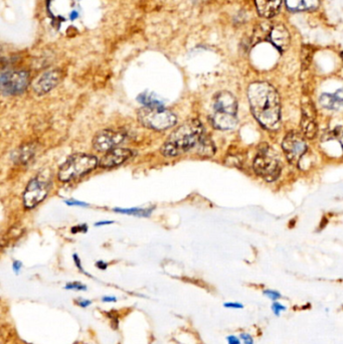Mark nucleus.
I'll return each instance as SVG.
<instances>
[{"instance_id":"obj_26","label":"nucleus","mask_w":343,"mask_h":344,"mask_svg":"<svg viewBox=\"0 0 343 344\" xmlns=\"http://www.w3.org/2000/svg\"><path fill=\"white\" fill-rule=\"evenodd\" d=\"M66 204L68 206H88L87 204H84V202H78V200H66Z\"/></svg>"},{"instance_id":"obj_18","label":"nucleus","mask_w":343,"mask_h":344,"mask_svg":"<svg viewBox=\"0 0 343 344\" xmlns=\"http://www.w3.org/2000/svg\"><path fill=\"white\" fill-rule=\"evenodd\" d=\"M138 102L141 103L144 107L147 108H160L164 107L163 103L159 101L157 98H155L154 95L152 94H147V93H142L138 96L137 98Z\"/></svg>"},{"instance_id":"obj_8","label":"nucleus","mask_w":343,"mask_h":344,"mask_svg":"<svg viewBox=\"0 0 343 344\" xmlns=\"http://www.w3.org/2000/svg\"><path fill=\"white\" fill-rule=\"evenodd\" d=\"M50 192V182L48 180L38 176L32 178L24 192V206L26 208H34L40 204Z\"/></svg>"},{"instance_id":"obj_25","label":"nucleus","mask_w":343,"mask_h":344,"mask_svg":"<svg viewBox=\"0 0 343 344\" xmlns=\"http://www.w3.org/2000/svg\"><path fill=\"white\" fill-rule=\"evenodd\" d=\"M240 337L244 344H254V339L248 333H242Z\"/></svg>"},{"instance_id":"obj_6","label":"nucleus","mask_w":343,"mask_h":344,"mask_svg":"<svg viewBox=\"0 0 343 344\" xmlns=\"http://www.w3.org/2000/svg\"><path fill=\"white\" fill-rule=\"evenodd\" d=\"M138 120L144 127L157 131L169 129L178 122L176 114L164 107H143L138 111Z\"/></svg>"},{"instance_id":"obj_15","label":"nucleus","mask_w":343,"mask_h":344,"mask_svg":"<svg viewBox=\"0 0 343 344\" xmlns=\"http://www.w3.org/2000/svg\"><path fill=\"white\" fill-rule=\"evenodd\" d=\"M314 113H304L302 112V119H301V129L303 135L308 139L315 138L318 128L315 122Z\"/></svg>"},{"instance_id":"obj_30","label":"nucleus","mask_w":343,"mask_h":344,"mask_svg":"<svg viewBox=\"0 0 343 344\" xmlns=\"http://www.w3.org/2000/svg\"><path fill=\"white\" fill-rule=\"evenodd\" d=\"M76 302H78V306H82V307H87V306H89V305L92 303V302L89 301V300H82V299H80V300H78Z\"/></svg>"},{"instance_id":"obj_12","label":"nucleus","mask_w":343,"mask_h":344,"mask_svg":"<svg viewBox=\"0 0 343 344\" xmlns=\"http://www.w3.org/2000/svg\"><path fill=\"white\" fill-rule=\"evenodd\" d=\"M132 156V152L126 148H114L108 151L99 162V165L104 168H111L119 166Z\"/></svg>"},{"instance_id":"obj_29","label":"nucleus","mask_w":343,"mask_h":344,"mask_svg":"<svg viewBox=\"0 0 343 344\" xmlns=\"http://www.w3.org/2000/svg\"><path fill=\"white\" fill-rule=\"evenodd\" d=\"M87 232V226H86L84 224H82V226L72 228V232L76 234V232Z\"/></svg>"},{"instance_id":"obj_4","label":"nucleus","mask_w":343,"mask_h":344,"mask_svg":"<svg viewBox=\"0 0 343 344\" xmlns=\"http://www.w3.org/2000/svg\"><path fill=\"white\" fill-rule=\"evenodd\" d=\"M99 165L96 156L91 154H76L70 156L60 168L58 180L68 182L90 174Z\"/></svg>"},{"instance_id":"obj_13","label":"nucleus","mask_w":343,"mask_h":344,"mask_svg":"<svg viewBox=\"0 0 343 344\" xmlns=\"http://www.w3.org/2000/svg\"><path fill=\"white\" fill-rule=\"evenodd\" d=\"M269 38L271 42L280 50L284 52L290 44V34L288 30L283 24H278L272 28Z\"/></svg>"},{"instance_id":"obj_9","label":"nucleus","mask_w":343,"mask_h":344,"mask_svg":"<svg viewBox=\"0 0 343 344\" xmlns=\"http://www.w3.org/2000/svg\"><path fill=\"white\" fill-rule=\"evenodd\" d=\"M282 147L288 161L292 165H298L307 151V144L302 135L293 131L289 132L284 137Z\"/></svg>"},{"instance_id":"obj_14","label":"nucleus","mask_w":343,"mask_h":344,"mask_svg":"<svg viewBox=\"0 0 343 344\" xmlns=\"http://www.w3.org/2000/svg\"><path fill=\"white\" fill-rule=\"evenodd\" d=\"M282 0H256V6L264 18H273L280 10Z\"/></svg>"},{"instance_id":"obj_24","label":"nucleus","mask_w":343,"mask_h":344,"mask_svg":"<svg viewBox=\"0 0 343 344\" xmlns=\"http://www.w3.org/2000/svg\"><path fill=\"white\" fill-rule=\"evenodd\" d=\"M272 310H273V312L276 315H280V313L282 311L286 310V307L284 305H282L281 303H279V302H274V304L272 305Z\"/></svg>"},{"instance_id":"obj_11","label":"nucleus","mask_w":343,"mask_h":344,"mask_svg":"<svg viewBox=\"0 0 343 344\" xmlns=\"http://www.w3.org/2000/svg\"><path fill=\"white\" fill-rule=\"evenodd\" d=\"M60 72L58 70H52L44 72L32 84V89L36 94L42 96L50 92L60 80Z\"/></svg>"},{"instance_id":"obj_2","label":"nucleus","mask_w":343,"mask_h":344,"mask_svg":"<svg viewBox=\"0 0 343 344\" xmlns=\"http://www.w3.org/2000/svg\"><path fill=\"white\" fill-rule=\"evenodd\" d=\"M248 97L252 112L259 123L269 130H275L280 125L281 105L278 92L273 86L265 82L250 84Z\"/></svg>"},{"instance_id":"obj_32","label":"nucleus","mask_w":343,"mask_h":344,"mask_svg":"<svg viewBox=\"0 0 343 344\" xmlns=\"http://www.w3.org/2000/svg\"><path fill=\"white\" fill-rule=\"evenodd\" d=\"M96 266H97L99 269H101V270H105V269L107 268V264L104 263V262H102V261L98 262V263L96 264Z\"/></svg>"},{"instance_id":"obj_20","label":"nucleus","mask_w":343,"mask_h":344,"mask_svg":"<svg viewBox=\"0 0 343 344\" xmlns=\"http://www.w3.org/2000/svg\"><path fill=\"white\" fill-rule=\"evenodd\" d=\"M34 149H32V148H28V147H26V148H22V150H20V153L18 154V158L20 159V161L22 162H26V160H28L32 155H34Z\"/></svg>"},{"instance_id":"obj_27","label":"nucleus","mask_w":343,"mask_h":344,"mask_svg":"<svg viewBox=\"0 0 343 344\" xmlns=\"http://www.w3.org/2000/svg\"><path fill=\"white\" fill-rule=\"evenodd\" d=\"M224 307L226 308H234V309H240L244 306L240 303H236V302H230V303H224Z\"/></svg>"},{"instance_id":"obj_28","label":"nucleus","mask_w":343,"mask_h":344,"mask_svg":"<svg viewBox=\"0 0 343 344\" xmlns=\"http://www.w3.org/2000/svg\"><path fill=\"white\" fill-rule=\"evenodd\" d=\"M226 340H228V344H240V339H238L236 336H234V335L228 336V337H226Z\"/></svg>"},{"instance_id":"obj_22","label":"nucleus","mask_w":343,"mask_h":344,"mask_svg":"<svg viewBox=\"0 0 343 344\" xmlns=\"http://www.w3.org/2000/svg\"><path fill=\"white\" fill-rule=\"evenodd\" d=\"M66 289H68V290H78V291L82 290V291H84L86 289H87V287H86L82 284H80V283H78V282H74V283L66 284Z\"/></svg>"},{"instance_id":"obj_33","label":"nucleus","mask_w":343,"mask_h":344,"mask_svg":"<svg viewBox=\"0 0 343 344\" xmlns=\"http://www.w3.org/2000/svg\"><path fill=\"white\" fill-rule=\"evenodd\" d=\"M102 301H104V302H115V301H116V298H115V297L106 296V297H103V298H102Z\"/></svg>"},{"instance_id":"obj_19","label":"nucleus","mask_w":343,"mask_h":344,"mask_svg":"<svg viewBox=\"0 0 343 344\" xmlns=\"http://www.w3.org/2000/svg\"><path fill=\"white\" fill-rule=\"evenodd\" d=\"M115 212L123 214H129V216H148L152 210L151 208H114Z\"/></svg>"},{"instance_id":"obj_1","label":"nucleus","mask_w":343,"mask_h":344,"mask_svg":"<svg viewBox=\"0 0 343 344\" xmlns=\"http://www.w3.org/2000/svg\"><path fill=\"white\" fill-rule=\"evenodd\" d=\"M194 148H198L200 154L208 156L216 151L214 145L204 133L202 123L198 119L188 120L180 126L167 138L161 152L166 157H176Z\"/></svg>"},{"instance_id":"obj_16","label":"nucleus","mask_w":343,"mask_h":344,"mask_svg":"<svg viewBox=\"0 0 343 344\" xmlns=\"http://www.w3.org/2000/svg\"><path fill=\"white\" fill-rule=\"evenodd\" d=\"M286 6L293 12L313 10L319 6V0H286Z\"/></svg>"},{"instance_id":"obj_5","label":"nucleus","mask_w":343,"mask_h":344,"mask_svg":"<svg viewBox=\"0 0 343 344\" xmlns=\"http://www.w3.org/2000/svg\"><path fill=\"white\" fill-rule=\"evenodd\" d=\"M252 167L256 174L267 182H275L281 174L280 159L277 153L267 144H262L259 147Z\"/></svg>"},{"instance_id":"obj_3","label":"nucleus","mask_w":343,"mask_h":344,"mask_svg":"<svg viewBox=\"0 0 343 344\" xmlns=\"http://www.w3.org/2000/svg\"><path fill=\"white\" fill-rule=\"evenodd\" d=\"M214 113L210 116L212 125L218 130H230L238 123V103L232 94L222 91L216 94L212 101Z\"/></svg>"},{"instance_id":"obj_31","label":"nucleus","mask_w":343,"mask_h":344,"mask_svg":"<svg viewBox=\"0 0 343 344\" xmlns=\"http://www.w3.org/2000/svg\"><path fill=\"white\" fill-rule=\"evenodd\" d=\"M20 268H22V263L18 262V261H16V262L14 263V272H16V273H18L20 270Z\"/></svg>"},{"instance_id":"obj_17","label":"nucleus","mask_w":343,"mask_h":344,"mask_svg":"<svg viewBox=\"0 0 343 344\" xmlns=\"http://www.w3.org/2000/svg\"><path fill=\"white\" fill-rule=\"evenodd\" d=\"M320 104L325 109L336 110L343 105V102L336 96V94H323L320 97Z\"/></svg>"},{"instance_id":"obj_23","label":"nucleus","mask_w":343,"mask_h":344,"mask_svg":"<svg viewBox=\"0 0 343 344\" xmlns=\"http://www.w3.org/2000/svg\"><path fill=\"white\" fill-rule=\"evenodd\" d=\"M264 295H265L266 297H268L269 299L274 300V301H276V300H278V299L281 298V294L278 293L277 291H273V290H266V291L264 292Z\"/></svg>"},{"instance_id":"obj_21","label":"nucleus","mask_w":343,"mask_h":344,"mask_svg":"<svg viewBox=\"0 0 343 344\" xmlns=\"http://www.w3.org/2000/svg\"><path fill=\"white\" fill-rule=\"evenodd\" d=\"M332 136L338 140V142L340 143V145L343 147V128L341 127H337L333 132H332Z\"/></svg>"},{"instance_id":"obj_10","label":"nucleus","mask_w":343,"mask_h":344,"mask_svg":"<svg viewBox=\"0 0 343 344\" xmlns=\"http://www.w3.org/2000/svg\"><path fill=\"white\" fill-rule=\"evenodd\" d=\"M126 139V134L120 131L103 130L96 134L93 139V147L98 152H108L118 145H120Z\"/></svg>"},{"instance_id":"obj_7","label":"nucleus","mask_w":343,"mask_h":344,"mask_svg":"<svg viewBox=\"0 0 343 344\" xmlns=\"http://www.w3.org/2000/svg\"><path fill=\"white\" fill-rule=\"evenodd\" d=\"M2 91L6 95H20L24 93L30 84V74L24 70H10L2 72Z\"/></svg>"},{"instance_id":"obj_34","label":"nucleus","mask_w":343,"mask_h":344,"mask_svg":"<svg viewBox=\"0 0 343 344\" xmlns=\"http://www.w3.org/2000/svg\"><path fill=\"white\" fill-rule=\"evenodd\" d=\"M113 224V222H109V220H105V222H96L95 226H106V224Z\"/></svg>"}]
</instances>
